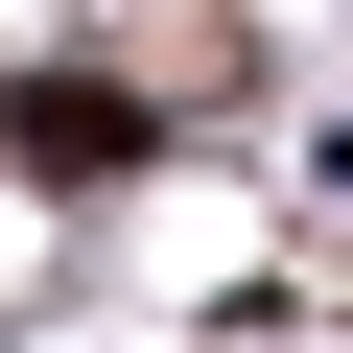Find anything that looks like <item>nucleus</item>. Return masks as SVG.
I'll use <instances>...</instances> for the list:
<instances>
[]
</instances>
